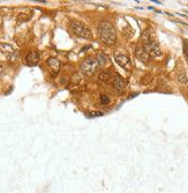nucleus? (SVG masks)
I'll list each match as a JSON object with an SVG mask.
<instances>
[{"mask_svg":"<svg viewBox=\"0 0 188 193\" xmlns=\"http://www.w3.org/2000/svg\"><path fill=\"white\" fill-rule=\"evenodd\" d=\"M111 77V72L110 71H103L100 74H99V80L102 81H107Z\"/></svg>","mask_w":188,"mask_h":193,"instance_id":"9b49d317","label":"nucleus"},{"mask_svg":"<svg viewBox=\"0 0 188 193\" xmlns=\"http://www.w3.org/2000/svg\"><path fill=\"white\" fill-rule=\"evenodd\" d=\"M184 53H185V57H186V59H187V61H188V42L187 41L184 42Z\"/></svg>","mask_w":188,"mask_h":193,"instance_id":"f8f14e48","label":"nucleus"},{"mask_svg":"<svg viewBox=\"0 0 188 193\" xmlns=\"http://www.w3.org/2000/svg\"><path fill=\"white\" fill-rule=\"evenodd\" d=\"M98 32L102 41L107 45H113L117 41V34L111 22L102 21L98 26Z\"/></svg>","mask_w":188,"mask_h":193,"instance_id":"f257e3e1","label":"nucleus"},{"mask_svg":"<svg viewBox=\"0 0 188 193\" xmlns=\"http://www.w3.org/2000/svg\"><path fill=\"white\" fill-rule=\"evenodd\" d=\"M47 65L50 66V68L54 72V73H57V72H59V70H60V61L58 60V59H56V58H53V57H51V58H49L47 59Z\"/></svg>","mask_w":188,"mask_h":193,"instance_id":"1a4fd4ad","label":"nucleus"},{"mask_svg":"<svg viewBox=\"0 0 188 193\" xmlns=\"http://www.w3.org/2000/svg\"><path fill=\"white\" fill-rule=\"evenodd\" d=\"M97 61H98L99 66H103V65H105L108 60H107V57H106L104 53H98V54H97Z\"/></svg>","mask_w":188,"mask_h":193,"instance_id":"9d476101","label":"nucleus"},{"mask_svg":"<svg viewBox=\"0 0 188 193\" xmlns=\"http://www.w3.org/2000/svg\"><path fill=\"white\" fill-rule=\"evenodd\" d=\"M112 86H113V88H114L115 90H118V92H124L126 83H125V80H124L120 75H115V77L113 78V80H112Z\"/></svg>","mask_w":188,"mask_h":193,"instance_id":"0eeeda50","label":"nucleus"},{"mask_svg":"<svg viewBox=\"0 0 188 193\" xmlns=\"http://www.w3.org/2000/svg\"><path fill=\"white\" fill-rule=\"evenodd\" d=\"M114 59H115V61H117L121 67H126V66H129V65H130L129 58H128L126 54H124V53H120V52L115 53V54H114Z\"/></svg>","mask_w":188,"mask_h":193,"instance_id":"423d86ee","label":"nucleus"},{"mask_svg":"<svg viewBox=\"0 0 188 193\" xmlns=\"http://www.w3.org/2000/svg\"><path fill=\"white\" fill-rule=\"evenodd\" d=\"M135 56H136V58L140 60V61H142V63H148L149 61V54L147 53V51L144 50V48H142V46H137L136 48V50H135Z\"/></svg>","mask_w":188,"mask_h":193,"instance_id":"39448f33","label":"nucleus"},{"mask_svg":"<svg viewBox=\"0 0 188 193\" xmlns=\"http://www.w3.org/2000/svg\"><path fill=\"white\" fill-rule=\"evenodd\" d=\"M143 48H144V50L147 51V53H148L150 57L156 58V57H161V56H162V51H161L158 44H157L156 42L151 41V39L145 41Z\"/></svg>","mask_w":188,"mask_h":193,"instance_id":"20e7f679","label":"nucleus"},{"mask_svg":"<svg viewBox=\"0 0 188 193\" xmlns=\"http://www.w3.org/2000/svg\"><path fill=\"white\" fill-rule=\"evenodd\" d=\"M100 102H102V104H107L110 102V98L106 96V95H102L100 96Z\"/></svg>","mask_w":188,"mask_h":193,"instance_id":"4468645a","label":"nucleus"},{"mask_svg":"<svg viewBox=\"0 0 188 193\" xmlns=\"http://www.w3.org/2000/svg\"><path fill=\"white\" fill-rule=\"evenodd\" d=\"M71 27H72L73 31H74L78 36L83 37V38H88V39L91 38V31H90V29H89L88 27H86L83 23L78 22V21H73V22L71 23Z\"/></svg>","mask_w":188,"mask_h":193,"instance_id":"7ed1b4c3","label":"nucleus"},{"mask_svg":"<svg viewBox=\"0 0 188 193\" xmlns=\"http://www.w3.org/2000/svg\"><path fill=\"white\" fill-rule=\"evenodd\" d=\"M99 64L97 61V59L94 58H87L82 64H81V71L86 74V75H93L98 71Z\"/></svg>","mask_w":188,"mask_h":193,"instance_id":"f03ea898","label":"nucleus"},{"mask_svg":"<svg viewBox=\"0 0 188 193\" xmlns=\"http://www.w3.org/2000/svg\"><path fill=\"white\" fill-rule=\"evenodd\" d=\"M25 61H27V64H28V65L34 66V65H36V64L39 61V54H38L37 52L32 51V52H30V53L27 56Z\"/></svg>","mask_w":188,"mask_h":193,"instance_id":"6e6552de","label":"nucleus"},{"mask_svg":"<svg viewBox=\"0 0 188 193\" xmlns=\"http://www.w3.org/2000/svg\"><path fill=\"white\" fill-rule=\"evenodd\" d=\"M179 81L181 82V83H187V77H186V74H180L179 75Z\"/></svg>","mask_w":188,"mask_h":193,"instance_id":"ddd939ff","label":"nucleus"},{"mask_svg":"<svg viewBox=\"0 0 188 193\" xmlns=\"http://www.w3.org/2000/svg\"><path fill=\"white\" fill-rule=\"evenodd\" d=\"M1 73H2V68L0 67V74H1Z\"/></svg>","mask_w":188,"mask_h":193,"instance_id":"2eb2a0df","label":"nucleus"}]
</instances>
